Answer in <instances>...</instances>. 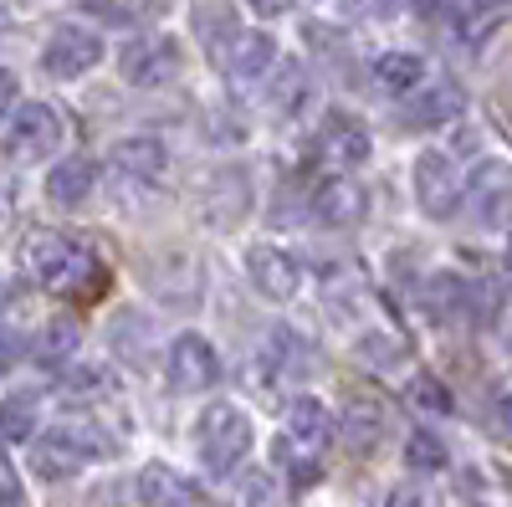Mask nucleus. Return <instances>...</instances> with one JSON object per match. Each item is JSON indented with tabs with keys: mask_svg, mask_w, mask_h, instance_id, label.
Here are the masks:
<instances>
[{
	"mask_svg": "<svg viewBox=\"0 0 512 507\" xmlns=\"http://www.w3.org/2000/svg\"><path fill=\"white\" fill-rule=\"evenodd\" d=\"M21 262H26L31 282L41 292H57V298H98L108 287V267L98 262V251L72 241L67 231H47V226L26 231Z\"/></svg>",
	"mask_w": 512,
	"mask_h": 507,
	"instance_id": "1",
	"label": "nucleus"
},
{
	"mask_svg": "<svg viewBox=\"0 0 512 507\" xmlns=\"http://www.w3.org/2000/svg\"><path fill=\"white\" fill-rule=\"evenodd\" d=\"M251 451V415L231 400H216L195 415V456L210 477H231Z\"/></svg>",
	"mask_w": 512,
	"mask_h": 507,
	"instance_id": "2",
	"label": "nucleus"
},
{
	"mask_svg": "<svg viewBox=\"0 0 512 507\" xmlns=\"http://www.w3.org/2000/svg\"><path fill=\"white\" fill-rule=\"evenodd\" d=\"M6 129V149L26 164H41V159H52L62 149V113L52 103H16V113L0 123Z\"/></svg>",
	"mask_w": 512,
	"mask_h": 507,
	"instance_id": "3",
	"label": "nucleus"
},
{
	"mask_svg": "<svg viewBox=\"0 0 512 507\" xmlns=\"http://www.w3.org/2000/svg\"><path fill=\"white\" fill-rule=\"evenodd\" d=\"M98 456H103L98 436L72 431V426H57V431H47V436L31 441V472H36L41 482H67V477H77V472L88 467V461H98Z\"/></svg>",
	"mask_w": 512,
	"mask_h": 507,
	"instance_id": "4",
	"label": "nucleus"
},
{
	"mask_svg": "<svg viewBox=\"0 0 512 507\" xmlns=\"http://www.w3.org/2000/svg\"><path fill=\"white\" fill-rule=\"evenodd\" d=\"M410 190H415V205H420L431 221H451L456 205H461L456 159L441 154V149H420V154H415V169H410Z\"/></svg>",
	"mask_w": 512,
	"mask_h": 507,
	"instance_id": "5",
	"label": "nucleus"
},
{
	"mask_svg": "<svg viewBox=\"0 0 512 507\" xmlns=\"http://www.w3.org/2000/svg\"><path fill=\"white\" fill-rule=\"evenodd\" d=\"M221 379V354L210 349V338L200 333H180L169 344V359H164V385L175 395H200Z\"/></svg>",
	"mask_w": 512,
	"mask_h": 507,
	"instance_id": "6",
	"label": "nucleus"
},
{
	"mask_svg": "<svg viewBox=\"0 0 512 507\" xmlns=\"http://www.w3.org/2000/svg\"><path fill=\"white\" fill-rule=\"evenodd\" d=\"M328 436H333V410L318 400V395H292V405H287V436L282 441H292V451L297 456H287V461H297V477H318V467H313V456L328 446Z\"/></svg>",
	"mask_w": 512,
	"mask_h": 507,
	"instance_id": "7",
	"label": "nucleus"
},
{
	"mask_svg": "<svg viewBox=\"0 0 512 507\" xmlns=\"http://www.w3.org/2000/svg\"><path fill=\"white\" fill-rule=\"evenodd\" d=\"M118 72L128 88H164L169 77L180 72V47H175V36H134V41H123V52H118Z\"/></svg>",
	"mask_w": 512,
	"mask_h": 507,
	"instance_id": "8",
	"label": "nucleus"
},
{
	"mask_svg": "<svg viewBox=\"0 0 512 507\" xmlns=\"http://www.w3.org/2000/svg\"><path fill=\"white\" fill-rule=\"evenodd\" d=\"M461 205L472 210V221L497 226L512 210V164L507 159H477L466 185H461Z\"/></svg>",
	"mask_w": 512,
	"mask_h": 507,
	"instance_id": "9",
	"label": "nucleus"
},
{
	"mask_svg": "<svg viewBox=\"0 0 512 507\" xmlns=\"http://www.w3.org/2000/svg\"><path fill=\"white\" fill-rule=\"evenodd\" d=\"M103 62V36L88 31V26H57L47 36V47H41V72L47 77H82V72H93Z\"/></svg>",
	"mask_w": 512,
	"mask_h": 507,
	"instance_id": "10",
	"label": "nucleus"
},
{
	"mask_svg": "<svg viewBox=\"0 0 512 507\" xmlns=\"http://www.w3.org/2000/svg\"><path fill=\"white\" fill-rule=\"evenodd\" d=\"M246 277L267 303H292L303 292V262L282 246H251L246 251Z\"/></svg>",
	"mask_w": 512,
	"mask_h": 507,
	"instance_id": "11",
	"label": "nucleus"
},
{
	"mask_svg": "<svg viewBox=\"0 0 512 507\" xmlns=\"http://www.w3.org/2000/svg\"><path fill=\"white\" fill-rule=\"evenodd\" d=\"M164 164H169V154H164V144L154 139V134H134V139H118L113 144V154H108V169H113V180H118V190H128V195H139V190H149L159 175H164Z\"/></svg>",
	"mask_w": 512,
	"mask_h": 507,
	"instance_id": "12",
	"label": "nucleus"
},
{
	"mask_svg": "<svg viewBox=\"0 0 512 507\" xmlns=\"http://www.w3.org/2000/svg\"><path fill=\"white\" fill-rule=\"evenodd\" d=\"M364 210H369V195H364V185L349 180V175H328V180L313 190V221H318L323 231H349V226H359Z\"/></svg>",
	"mask_w": 512,
	"mask_h": 507,
	"instance_id": "13",
	"label": "nucleus"
},
{
	"mask_svg": "<svg viewBox=\"0 0 512 507\" xmlns=\"http://www.w3.org/2000/svg\"><path fill=\"white\" fill-rule=\"evenodd\" d=\"M369 149H374V139H369V129H364L354 113H328V118H323L318 154H323L333 169H359V164L369 159Z\"/></svg>",
	"mask_w": 512,
	"mask_h": 507,
	"instance_id": "14",
	"label": "nucleus"
},
{
	"mask_svg": "<svg viewBox=\"0 0 512 507\" xmlns=\"http://www.w3.org/2000/svg\"><path fill=\"white\" fill-rule=\"evenodd\" d=\"M384 431H390V415H384V405L369 400V395H354L344 405V415H338V441H344L349 456H374Z\"/></svg>",
	"mask_w": 512,
	"mask_h": 507,
	"instance_id": "15",
	"label": "nucleus"
},
{
	"mask_svg": "<svg viewBox=\"0 0 512 507\" xmlns=\"http://www.w3.org/2000/svg\"><path fill=\"white\" fill-rule=\"evenodd\" d=\"M461 88L456 82H420V88L410 93V103L400 108L405 129H441V123H451L461 113Z\"/></svg>",
	"mask_w": 512,
	"mask_h": 507,
	"instance_id": "16",
	"label": "nucleus"
},
{
	"mask_svg": "<svg viewBox=\"0 0 512 507\" xmlns=\"http://www.w3.org/2000/svg\"><path fill=\"white\" fill-rule=\"evenodd\" d=\"M272 62H277V41H272L267 31H236V41L221 52V67H226V77H236V82L267 77Z\"/></svg>",
	"mask_w": 512,
	"mask_h": 507,
	"instance_id": "17",
	"label": "nucleus"
},
{
	"mask_svg": "<svg viewBox=\"0 0 512 507\" xmlns=\"http://www.w3.org/2000/svg\"><path fill=\"white\" fill-rule=\"evenodd\" d=\"M134 492H139L144 507H200L195 482L180 477L175 467H164V461H149V467L139 472V482H134Z\"/></svg>",
	"mask_w": 512,
	"mask_h": 507,
	"instance_id": "18",
	"label": "nucleus"
},
{
	"mask_svg": "<svg viewBox=\"0 0 512 507\" xmlns=\"http://www.w3.org/2000/svg\"><path fill=\"white\" fill-rule=\"evenodd\" d=\"M98 185V164L88 154H67L47 169V200L52 205H82Z\"/></svg>",
	"mask_w": 512,
	"mask_h": 507,
	"instance_id": "19",
	"label": "nucleus"
},
{
	"mask_svg": "<svg viewBox=\"0 0 512 507\" xmlns=\"http://www.w3.org/2000/svg\"><path fill=\"white\" fill-rule=\"evenodd\" d=\"M77 344H82V323H77L72 313H62V318L41 323L36 344H31V359H36L41 369H62V364L77 354Z\"/></svg>",
	"mask_w": 512,
	"mask_h": 507,
	"instance_id": "20",
	"label": "nucleus"
},
{
	"mask_svg": "<svg viewBox=\"0 0 512 507\" xmlns=\"http://www.w3.org/2000/svg\"><path fill=\"white\" fill-rule=\"evenodd\" d=\"M374 88L379 93H390V98H410L420 82H425V62L415 57V52H384V57H374Z\"/></svg>",
	"mask_w": 512,
	"mask_h": 507,
	"instance_id": "21",
	"label": "nucleus"
},
{
	"mask_svg": "<svg viewBox=\"0 0 512 507\" xmlns=\"http://www.w3.org/2000/svg\"><path fill=\"white\" fill-rule=\"evenodd\" d=\"M420 303H425V313H431L436 323H456L466 313V303H472V282L456 277V272H436L431 282H425Z\"/></svg>",
	"mask_w": 512,
	"mask_h": 507,
	"instance_id": "22",
	"label": "nucleus"
},
{
	"mask_svg": "<svg viewBox=\"0 0 512 507\" xmlns=\"http://www.w3.org/2000/svg\"><path fill=\"white\" fill-rule=\"evenodd\" d=\"M36 410H41L36 390H11L6 400H0V436H6V441H31Z\"/></svg>",
	"mask_w": 512,
	"mask_h": 507,
	"instance_id": "23",
	"label": "nucleus"
},
{
	"mask_svg": "<svg viewBox=\"0 0 512 507\" xmlns=\"http://www.w3.org/2000/svg\"><path fill=\"white\" fill-rule=\"evenodd\" d=\"M246 205H251L246 185H241L236 175H221L216 185H210V200H205V216H210V210H216V226H236Z\"/></svg>",
	"mask_w": 512,
	"mask_h": 507,
	"instance_id": "24",
	"label": "nucleus"
},
{
	"mask_svg": "<svg viewBox=\"0 0 512 507\" xmlns=\"http://www.w3.org/2000/svg\"><path fill=\"white\" fill-rule=\"evenodd\" d=\"M303 98H308V72L297 67V62H287L277 72V82H272V108L277 113H297V108H303Z\"/></svg>",
	"mask_w": 512,
	"mask_h": 507,
	"instance_id": "25",
	"label": "nucleus"
},
{
	"mask_svg": "<svg viewBox=\"0 0 512 507\" xmlns=\"http://www.w3.org/2000/svg\"><path fill=\"white\" fill-rule=\"evenodd\" d=\"M405 400L420 410V415H446L451 410V395H446V385L436 374H415L410 385H405Z\"/></svg>",
	"mask_w": 512,
	"mask_h": 507,
	"instance_id": "26",
	"label": "nucleus"
},
{
	"mask_svg": "<svg viewBox=\"0 0 512 507\" xmlns=\"http://www.w3.org/2000/svg\"><path fill=\"white\" fill-rule=\"evenodd\" d=\"M241 507H287V492L272 472H246L241 477Z\"/></svg>",
	"mask_w": 512,
	"mask_h": 507,
	"instance_id": "27",
	"label": "nucleus"
},
{
	"mask_svg": "<svg viewBox=\"0 0 512 507\" xmlns=\"http://www.w3.org/2000/svg\"><path fill=\"white\" fill-rule=\"evenodd\" d=\"M405 461H410V472H441V467H446V446H441L431 431H410Z\"/></svg>",
	"mask_w": 512,
	"mask_h": 507,
	"instance_id": "28",
	"label": "nucleus"
},
{
	"mask_svg": "<svg viewBox=\"0 0 512 507\" xmlns=\"http://www.w3.org/2000/svg\"><path fill=\"white\" fill-rule=\"evenodd\" d=\"M236 31H241V26L231 21V11H221V6L200 11V36H205V47L216 52V57H221V52L231 47V41H236Z\"/></svg>",
	"mask_w": 512,
	"mask_h": 507,
	"instance_id": "29",
	"label": "nucleus"
},
{
	"mask_svg": "<svg viewBox=\"0 0 512 507\" xmlns=\"http://www.w3.org/2000/svg\"><path fill=\"white\" fill-rule=\"evenodd\" d=\"M103 390H108L103 369H72V374L62 379V395H67V400H98Z\"/></svg>",
	"mask_w": 512,
	"mask_h": 507,
	"instance_id": "30",
	"label": "nucleus"
},
{
	"mask_svg": "<svg viewBox=\"0 0 512 507\" xmlns=\"http://www.w3.org/2000/svg\"><path fill=\"white\" fill-rule=\"evenodd\" d=\"M384 507H441V492H431L425 482H400L390 497H384Z\"/></svg>",
	"mask_w": 512,
	"mask_h": 507,
	"instance_id": "31",
	"label": "nucleus"
},
{
	"mask_svg": "<svg viewBox=\"0 0 512 507\" xmlns=\"http://www.w3.org/2000/svg\"><path fill=\"white\" fill-rule=\"evenodd\" d=\"M400 6H405V0H338V11H344L349 21H384Z\"/></svg>",
	"mask_w": 512,
	"mask_h": 507,
	"instance_id": "32",
	"label": "nucleus"
},
{
	"mask_svg": "<svg viewBox=\"0 0 512 507\" xmlns=\"http://www.w3.org/2000/svg\"><path fill=\"white\" fill-rule=\"evenodd\" d=\"M0 507H26V487H21V472L16 461L0 451Z\"/></svg>",
	"mask_w": 512,
	"mask_h": 507,
	"instance_id": "33",
	"label": "nucleus"
},
{
	"mask_svg": "<svg viewBox=\"0 0 512 507\" xmlns=\"http://www.w3.org/2000/svg\"><path fill=\"white\" fill-rule=\"evenodd\" d=\"M16 93H21L16 72H6V67H0V123H6V118L16 113Z\"/></svg>",
	"mask_w": 512,
	"mask_h": 507,
	"instance_id": "34",
	"label": "nucleus"
},
{
	"mask_svg": "<svg viewBox=\"0 0 512 507\" xmlns=\"http://www.w3.org/2000/svg\"><path fill=\"white\" fill-rule=\"evenodd\" d=\"M246 6H251V16L277 21V16H287V11H292V0H246Z\"/></svg>",
	"mask_w": 512,
	"mask_h": 507,
	"instance_id": "35",
	"label": "nucleus"
},
{
	"mask_svg": "<svg viewBox=\"0 0 512 507\" xmlns=\"http://www.w3.org/2000/svg\"><path fill=\"white\" fill-rule=\"evenodd\" d=\"M11 364H16V338H11V333H0V374H6Z\"/></svg>",
	"mask_w": 512,
	"mask_h": 507,
	"instance_id": "36",
	"label": "nucleus"
},
{
	"mask_svg": "<svg viewBox=\"0 0 512 507\" xmlns=\"http://www.w3.org/2000/svg\"><path fill=\"white\" fill-rule=\"evenodd\" d=\"M497 328H502V344L512 349V298H507V308L497 313Z\"/></svg>",
	"mask_w": 512,
	"mask_h": 507,
	"instance_id": "37",
	"label": "nucleus"
},
{
	"mask_svg": "<svg viewBox=\"0 0 512 507\" xmlns=\"http://www.w3.org/2000/svg\"><path fill=\"white\" fill-rule=\"evenodd\" d=\"M497 415H502V426L512 431V390H502V395H497Z\"/></svg>",
	"mask_w": 512,
	"mask_h": 507,
	"instance_id": "38",
	"label": "nucleus"
},
{
	"mask_svg": "<svg viewBox=\"0 0 512 507\" xmlns=\"http://www.w3.org/2000/svg\"><path fill=\"white\" fill-rule=\"evenodd\" d=\"M466 6H482V11H492V6H512V0H466Z\"/></svg>",
	"mask_w": 512,
	"mask_h": 507,
	"instance_id": "39",
	"label": "nucleus"
},
{
	"mask_svg": "<svg viewBox=\"0 0 512 507\" xmlns=\"http://www.w3.org/2000/svg\"><path fill=\"white\" fill-rule=\"evenodd\" d=\"M502 113H507V118H512V98H507V103H502Z\"/></svg>",
	"mask_w": 512,
	"mask_h": 507,
	"instance_id": "40",
	"label": "nucleus"
},
{
	"mask_svg": "<svg viewBox=\"0 0 512 507\" xmlns=\"http://www.w3.org/2000/svg\"><path fill=\"white\" fill-rule=\"evenodd\" d=\"M507 236H512V210H507Z\"/></svg>",
	"mask_w": 512,
	"mask_h": 507,
	"instance_id": "41",
	"label": "nucleus"
},
{
	"mask_svg": "<svg viewBox=\"0 0 512 507\" xmlns=\"http://www.w3.org/2000/svg\"><path fill=\"white\" fill-rule=\"evenodd\" d=\"M0 303H6V298H0Z\"/></svg>",
	"mask_w": 512,
	"mask_h": 507,
	"instance_id": "42",
	"label": "nucleus"
}]
</instances>
